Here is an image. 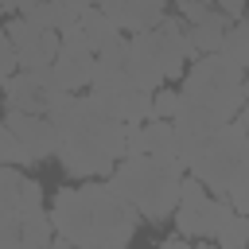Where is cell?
<instances>
[{"instance_id": "cell-1", "label": "cell", "mask_w": 249, "mask_h": 249, "mask_svg": "<svg viewBox=\"0 0 249 249\" xmlns=\"http://www.w3.org/2000/svg\"><path fill=\"white\" fill-rule=\"evenodd\" d=\"M47 117L58 128L54 156L70 179H105L124 156V121L109 117L89 93H51Z\"/></svg>"}, {"instance_id": "cell-2", "label": "cell", "mask_w": 249, "mask_h": 249, "mask_svg": "<svg viewBox=\"0 0 249 249\" xmlns=\"http://www.w3.org/2000/svg\"><path fill=\"white\" fill-rule=\"evenodd\" d=\"M140 214L124 202L109 183L82 179L78 187H58L51 198V245H82V249H124L136 230Z\"/></svg>"}, {"instance_id": "cell-3", "label": "cell", "mask_w": 249, "mask_h": 249, "mask_svg": "<svg viewBox=\"0 0 249 249\" xmlns=\"http://www.w3.org/2000/svg\"><path fill=\"white\" fill-rule=\"evenodd\" d=\"M187 167L179 163V156H121L117 167L105 175V183L136 206V214L144 222H167L175 202H179V183H183Z\"/></svg>"}, {"instance_id": "cell-4", "label": "cell", "mask_w": 249, "mask_h": 249, "mask_svg": "<svg viewBox=\"0 0 249 249\" xmlns=\"http://www.w3.org/2000/svg\"><path fill=\"white\" fill-rule=\"evenodd\" d=\"M249 82H245V66L230 62L222 51H206L195 54L183 70V86H179V101L210 113L214 121H233L245 105Z\"/></svg>"}, {"instance_id": "cell-5", "label": "cell", "mask_w": 249, "mask_h": 249, "mask_svg": "<svg viewBox=\"0 0 249 249\" xmlns=\"http://www.w3.org/2000/svg\"><path fill=\"white\" fill-rule=\"evenodd\" d=\"M245 167H249V128H245L241 121H226L218 132L206 136L198 160H195L187 171H191L195 179H202L206 191L222 195V191L233 183V175L245 171Z\"/></svg>"}, {"instance_id": "cell-6", "label": "cell", "mask_w": 249, "mask_h": 249, "mask_svg": "<svg viewBox=\"0 0 249 249\" xmlns=\"http://www.w3.org/2000/svg\"><path fill=\"white\" fill-rule=\"evenodd\" d=\"M222 210H226V195L210 198L206 183H202V179H195V175L187 171V175H183V183H179V202H175V210H171L175 230H179V233H187L191 241H210V237H214V230H218Z\"/></svg>"}, {"instance_id": "cell-7", "label": "cell", "mask_w": 249, "mask_h": 249, "mask_svg": "<svg viewBox=\"0 0 249 249\" xmlns=\"http://www.w3.org/2000/svg\"><path fill=\"white\" fill-rule=\"evenodd\" d=\"M4 35L16 51V66L19 70H35V66H51L58 54V31L54 27H39L23 16H8L4 19Z\"/></svg>"}, {"instance_id": "cell-8", "label": "cell", "mask_w": 249, "mask_h": 249, "mask_svg": "<svg viewBox=\"0 0 249 249\" xmlns=\"http://www.w3.org/2000/svg\"><path fill=\"white\" fill-rule=\"evenodd\" d=\"M0 124H4V128L12 132V140L27 152L31 167L43 163V160H51V156L58 152V128H54V121H51L47 113L4 109V113H0Z\"/></svg>"}, {"instance_id": "cell-9", "label": "cell", "mask_w": 249, "mask_h": 249, "mask_svg": "<svg viewBox=\"0 0 249 249\" xmlns=\"http://www.w3.org/2000/svg\"><path fill=\"white\" fill-rule=\"evenodd\" d=\"M4 93V109H27V113H47L51 93H58L54 70L51 66H35V70H12L8 82L0 86Z\"/></svg>"}, {"instance_id": "cell-10", "label": "cell", "mask_w": 249, "mask_h": 249, "mask_svg": "<svg viewBox=\"0 0 249 249\" xmlns=\"http://www.w3.org/2000/svg\"><path fill=\"white\" fill-rule=\"evenodd\" d=\"M39 210H47L43 183L16 163H0V218H27Z\"/></svg>"}, {"instance_id": "cell-11", "label": "cell", "mask_w": 249, "mask_h": 249, "mask_svg": "<svg viewBox=\"0 0 249 249\" xmlns=\"http://www.w3.org/2000/svg\"><path fill=\"white\" fill-rule=\"evenodd\" d=\"M89 97L109 113V117H117V121H148V113H152V93L148 89H140V86H132V82H124V86H113V89H89Z\"/></svg>"}, {"instance_id": "cell-12", "label": "cell", "mask_w": 249, "mask_h": 249, "mask_svg": "<svg viewBox=\"0 0 249 249\" xmlns=\"http://www.w3.org/2000/svg\"><path fill=\"white\" fill-rule=\"evenodd\" d=\"M51 70H54L58 89L78 93V89L89 86V74H93V51H89L86 43H58V54H54Z\"/></svg>"}, {"instance_id": "cell-13", "label": "cell", "mask_w": 249, "mask_h": 249, "mask_svg": "<svg viewBox=\"0 0 249 249\" xmlns=\"http://www.w3.org/2000/svg\"><path fill=\"white\" fill-rule=\"evenodd\" d=\"M233 19L222 12V8H214L206 19H198V23H187V39H191V47H195V54H206V51H218L222 47V35H226V27H230Z\"/></svg>"}, {"instance_id": "cell-14", "label": "cell", "mask_w": 249, "mask_h": 249, "mask_svg": "<svg viewBox=\"0 0 249 249\" xmlns=\"http://www.w3.org/2000/svg\"><path fill=\"white\" fill-rule=\"evenodd\" d=\"M167 16V0H124V12L117 19L121 31H148Z\"/></svg>"}, {"instance_id": "cell-15", "label": "cell", "mask_w": 249, "mask_h": 249, "mask_svg": "<svg viewBox=\"0 0 249 249\" xmlns=\"http://www.w3.org/2000/svg\"><path fill=\"white\" fill-rule=\"evenodd\" d=\"M210 241H218L222 249H241V245H249V214H237V210L226 202V210H222L218 230H214Z\"/></svg>"}, {"instance_id": "cell-16", "label": "cell", "mask_w": 249, "mask_h": 249, "mask_svg": "<svg viewBox=\"0 0 249 249\" xmlns=\"http://www.w3.org/2000/svg\"><path fill=\"white\" fill-rule=\"evenodd\" d=\"M78 23H82V31H86V43H89V51H101L109 39H117L121 35V27L97 8V4H89L82 16H78Z\"/></svg>"}, {"instance_id": "cell-17", "label": "cell", "mask_w": 249, "mask_h": 249, "mask_svg": "<svg viewBox=\"0 0 249 249\" xmlns=\"http://www.w3.org/2000/svg\"><path fill=\"white\" fill-rule=\"evenodd\" d=\"M144 152H152V156H175V121L148 117L144 121Z\"/></svg>"}, {"instance_id": "cell-18", "label": "cell", "mask_w": 249, "mask_h": 249, "mask_svg": "<svg viewBox=\"0 0 249 249\" xmlns=\"http://www.w3.org/2000/svg\"><path fill=\"white\" fill-rule=\"evenodd\" d=\"M175 113H179V89H167V82H163L160 89H152V113H148V117L171 121Z\"/></svg>"}, {"instance_id": "cell-19", "label": "cell", "mask_w": 249, "mask_h": 249, "mask_svg": "<svg viewBox=\"0 0 249 249\" xmlns=\"http://www.w3.org/2000/svg\"><path fill=\"white\" fill-rule=\"evenodd\" d=\"M0 163H16V167H31V160H27V152L12 140V132L0 124Z\"/></svg>"}, {"instance_id": "cell-20", "label": "cell", "mask_w": 249, "mask_h": 249, "mask_svg": "<svg viewBox=\"0 0 249 249\" xmlns=\"http://www.w3.org/2000/svg\"><path fill=\"white\" fill-rule=\"evenodd\" d=\"M144 152V121H128L124 124V156H140Z\"/></svg>"}, {"instance_id": "cell-21", "label": "cell", "mask_w": 249, "mask_h": 249, "mask_svg": "<svg viewBox=\"0 0 249 249\" xmlns=\"http://www.w3.org/2000/svg\"><path fill=\"white\" fill-rule=\"evenodd\" d=\"M12 245H23V226L19 218H0V249H12Z\"/></svg>"}, {"instance_id": "cell-22", "label": "cell", "mask_w": 249, "mask_h": 249, "mask_svg": "<svg viewBox=\"0 0 249 249\" xmlns=\"http://www.w3.org/2000/svg\"><path fill=\"white\" fill-rule=\"evenodd\" d=\"M237 121L249 128V93H245V105H241V113H237Z\"/></svg>"}, {"instance_id": "cell-23", "label": "cell", "mask_w": 249, "mask_h": 249, "mask_svg": "<svg viewBox=\"0 0 249 249\" xmlns=\"http://www.w3.org/2000/svg\"><path fill=\"white\" fill-rule=\"evenodd\" d=\"M171 4H175V8H183V4H191V0H171Z\"/></svg>"}, {"instance_id": "cell-24", "label": "cell", "mask_w": 249, "mask_h": 249, "mask_svg": "<svg viewBox=\"0 0 249 249\" xmlns=\"http://www.w3.org/2000/svg\"><path fill=\"white\" fill-rule=\"evenodd\" d=\"M0 113H4V105H0Z\"/></svg>"}, {"instance_id": "cell-25", "label": "cell", "mask_w": 249, "mask_h": 249, "mask_svg": "<svg viewBox=\"0 0 249 249\" xmlns=\"http://www.w3.org/2000/svg\"><path fill=\"white\" fill-rule=\"evenodd\" d=\"M245 4H249V0H245Z\"/></svg>"}]
</instances>
